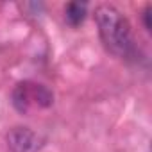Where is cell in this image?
Instances as JSON below:
<instances>
[{"label":"cell","mask_w":152,"mask_h":152,"mask_svg":"<svg viewBox=\"0 0 152 152\" xmlns=\"http://www.w3.org/2000/svg\"><path fill=\"white\" fill-rule=\"evenodd\" d=\"M95 20L100 39L107 52L116 57L129 59L136 56L132 31L129 20L111 4H102L95 9Z\"/></svg>","instance_id":"obj_1"},{"label":"cell","mask_w":152,"mask_h":152,"mask_svg":"<svg viewBox=\"0 0 152 152\" xmlns=\"http://www.w3.org/2000/svg\"><path fill=\"white\" fill-rule=\"evenodd\" d=\"M13 106L18 113L27 115L31 111L32 106H39V107H48L54 102V95L52 91L43 86V84H34V83H20L16 84V88L13 90L11 95Z\"/></svg>","instance_id":"obj_2"},{"label":"cell","mask_w":152,"mask_h":152,"mask_svg":"<svg viewBox=\"0 0 152 152\" xmlns=\"http://www.w3.org/2000/svg\"><path fill=\"white\" fill-rule=\"evenodd\" d=\"M7 145L13 152H38L41 140L29 127H13L7 132Z\"/></svg>","instance_id":"obj_3"},{"label":"cell","mask_w":152,"mask_h":152,"mask_svg":"<svg viewBox=\"0 0 152 152\" xmlns=\"http://www.w3.org/2000/svg\"><path fill=\"white\" fill-rule=\"evenodd\" d=\"M86 9H88V6L84 2H70V4H66V7H64L66 22L72 27L81 25L84 22V18H86Z\"/></svg>","instance_id":"obj_4"},{"label":"cell","mask_w":152,"mask_h":152,"mask_svg":"<svg viewBox=\"0 0 152 152\" xmlns=\"http://www.w3.org/2000/svg\"><path fill=\"white\" fill-rule=\"evenodd\" d=\"M150 15H152V6L147 4L145 6V11H143V23H145V29L150 32L152 31V23H150Z\"/></svg>","instance_id":"obj_5"}]
</instances>
